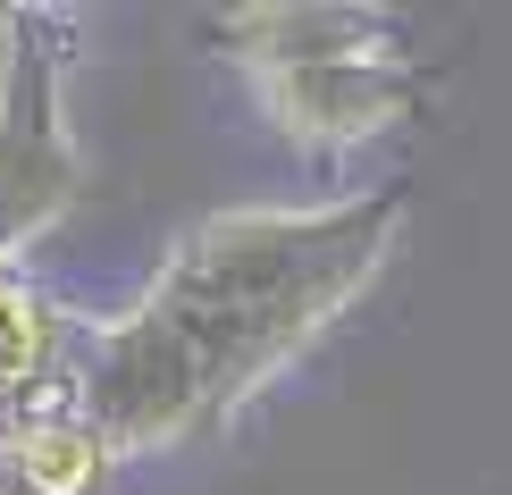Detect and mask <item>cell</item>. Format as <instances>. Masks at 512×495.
<instances>
[{"instance_id":"obj_1","label":"cell","mask_w":512,"mask_h":495,"mask_svg":"<svg viewBox=\"0 0 512 495\" xmlns=\"http://www.w3.org/2000/svg\"><path fill=\"white\" fill-rule=\"evenodd\" d=\"M403 219V185L210 210L118 319H93L68 403L93 420L110 462L202 445L370 294Z\"/></svg>"},{"instance_id":"obj_2","label":"cell","mask_w":512,"mask_h":495,"mask_svg":"<svg viewBox=\"0 0 512 495\" xmlns=\"http://www.w3.org/2000/svg\"><path fill=\"white\" fill-rule=\"evenodd\" d=\"M68 68H76V17L17 0L0 9V269L42 244L76 202V118H68Z\"/></svg>"},{"instance_id":"obj_3","label":"cell","mask_w":512,"mask_h":495,"mask_svg":"<svg viewBox=\"0 0 512 495\" xmlns=\"http://www.w3.org/2000/svg\"><path fill=\"white\" fill-rule=\"evenodd\" d=\"M261 118L303 152H353V143L395 135L420 110V68L412 51H378V59H319V68H269L252 76Z\"/></svg>"},{"instance_id":"obj_4","label":"cell","mask_w":512,"mask_h":495,"mask_svg":"<svg viewBox=\"0 0 512 495\" xmlns=\"http://www.w3.org/2000/svg\"><path fill=\"white\" fill-rule=\"evenodd\" d=\"M219 42L244 59L252 76L269 68H319V59H378L403 51L387 9H361V0H261V9H227Z\"/></svg>"},{"instance_id":"obj_5","label":"cell","mask_w":512,"mask_h":495,"mask_svg":"<svg viewBox=\"0 0 512 495\" xmlns=\"http://www.w3.org/2000/svg\"><path fill=\"white\" fill-rule=\"evenodd\" d=\"M84 336H93V319L42 294L26 269H0V428L51 412L59 386H76Z\"/></svg>"},{"instance_id":"obj_6","label":"cell","mask_w":512,"mask_h":495,"mask_svg":"<svg viewBox=\"0 0 512 495\" xmlns=\"http://www.w3.org/2000/svg\"><path fill=\"white\" fill-rule=\"evenodd\" d=\"M0 462L26 495H93L110 479V445L93 437V420L76 403H51V412L0 428Z\"/></svg>"},{"instance_id":"obj_7","label":"cell","mask_w":512,"mask_h":495,"mask_svg":"<svg viewBox=\"0 0 512 495\" xmlns=\"http://www.w3.org/2000/svg\"><path fill=\"white\" fill-rule=\"evenodd\" d=\"M0 495H9V487H0Z\"/></svg>"}]
</instances>
